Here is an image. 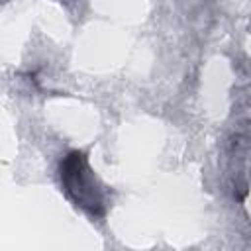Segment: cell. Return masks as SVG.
Listing matches in <instances>:
<instances>
[{
  "mask_svg": "<svg viewBox=\"0 0 251 251\" xmlns=\"http://www.w3.org/2000/svg\"><path fill=\"white\" fill-rule=\"evenodd\" d=\"M61 182L67 196L80 206L82 210L90 212L92 216L104 214V190L96 180L88 159L82 151H71L61 161Z\"/></svg>",
  "mask_w": 251,
  "mask_h": 251,
  "instance_id": "1",
  "label": "cell"
}]
</instances>
